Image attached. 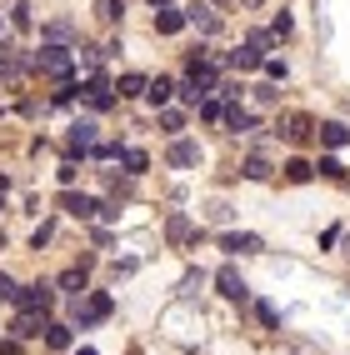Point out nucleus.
Returning <instances> with one entry per match:
<instances>
[{"instance_id": "8", "label": "nucleus", "mask_w": 350, "mask_h": 355, "mask_svg": "<svg viewBox=\"0 0 350 355\" xmlns=\"http://www.w3.org/2000/svg\"><path fill=\"white\" fill-rule=\"evenodd\" d=\"M100 146V135H96V121H80V125H70V155H90Z\"/></svg>"}, {"instance_id": "15", "label": "nucleus", "mask_w": 350, "mask_h": 355, "mask_svg": "<svg viewBox=\"0 0 350 355\" xmlns=\"http://www.w3.org/2000/svg\"><path fill=\"white\" fill-rule=\"evenodd\" d=\"M40 330H45V315H35V311H20V320H15V336H20V340L40 336Z\"/></svg>"}, {"instance_id": "2", "label": "nucleus", "mask_w": 350, "mask_h": 355, "mask_svg": "<svg viewBox=\"0 0 350 355\" xmlns=\"http://www.w3.org/2000/svg\"><path fill=\"white\" fill-rule=\"evenodd\" d=\"M105 315H110V295H105V291H96L90 300L76 295V325H80V330H85V325H96V320H105Z\"/></svg>"}, {"instance_id": "21", "label": "nucleus", "mask_w": 350, "mask_h": 355, "mask_svg": "<svg viewBox=\"0 0 350 355\" xmlns=\"http://www.w3.org/2000/svg\"><path fill=\"white\" fill-rule=\"evenodd\" d=\"M310 175H315V165H310V160H290V165H286V180H295V185H306Z\"/></svg>"}, {"instance_id": "18", "label": "nucleus", "mask_w": 350, "mask_h": 355, "mask_svg": "<svg viewBox=\"0 0 350 355\" xmlns=\"http://www.w3.org/2000/svg\"><path fill=\"white\" fill-rule=\"evenodd\" d=\"M261 60H265V55H261V51H255V45H250V40H245V51H236V55H230V65H236V70H255V65H261Z\"/></svg>"}, {"instance_id": "26", "label": "nucleus", "mask_w": 350, "mask_h": 355, "mask_svg": "<svg viewBox=\"0 0 350 355\" xmlns=\"http://www.w3.org/2000/svg\"><path fill=\"white\" fill-rule=\"evenodd\" d=\"M255 315H261V325H265V330H280V311H275L270 300H261V305H255Z\"/></svg>"}, {"instance_id": "19", "label": "nucleus", "mask_w": 350, "mask_h": 355, "mask_svg": "<svg viewBox=\"0 0 350 355\" xmlns=\"http://www.w3.org/2000/svg\"><path fill=\"white\" fill-rule=\"evenodd\" d=\"M225 125H230V130H255V115L240 110V105H230V110H225Z\"/></svg>"}, {"instance_id": "9", "label": "nucleus", "mask_w": 350, "mask_h": 355, "mask_svg": "<svg viewBox=\"0 0 350 355\" xmlns=\"http://www.w3.org/2000/svg\"><path fill=\"white\" fill-rule=\"evenodd\" d=\"M166 160L175 165V171H191V165H200V146H195V140H170Z\"/></svg>"}, {"instance_id": "23", "label": "nucleus", "mask_w": 350, "mask_h": 355, "mask_svg": "<svg viewBox=\"0 0 350 355\" xmlns=\"http://www.w3.org/2000/svg\"><path fill=\"white\" fill-rule=\"evenodd\" d=\"M245 180H270V160L265 155H250L245 160Z\"/></svg>"}, {"instance_id": "25", "label": "nucleus", "mask_w": 350, "mask_h": 355, "mask_svg": "<svg viewBox=\"0 0 350 355\" xmlns=\"http://www.w3.org/2000/svg\"><path fill=\"white\" fill-rule=\"evenodd\" d=\"M45 345H51V350H65V345H70V325H45Z\"/></svg>"}, {"instance_id": "35", "label": "nucleus", "mask_w": 350, "mask_h": 355, "mask_svg": "<svg viewBox=\"0 0 350 355\" xmlns=\"http://www.w3.org/2000/svg\"><path fill=\"white\" fill-rule=\"evenodd\" d=\"M320 175H331V180H340L345 171H340V160H320Z\"/></svg>"}, {"instance_id": "16", "label": "nucleus", "mask_w": 350, "mask_h": 355, "mask_svg": "<svg viewBox=\"0 0 350 355\" xmlns=\"http://www.w3.org/2000/svg\"><path fill=\"white\" fill-rule=\"evenodd\" d=\"M166 235H170L175 245H185V241H191V235H195V230H191V216H180V210H175V216L166 220Z\"/></svg>"}, {"instance_id": "4", "label": "nucleus", "mask_w": 350, "mask_h": 355, "mask_svg": "<svg viewBox=\"0 0 350 355\" xmlns=\"http://www.w3.org/2000/svg\"><path fill=\"white\" fill-rule=\"evenodd\" d=\"M80 96H85V105H96V110H110V105H115V85H110L105 76H90V80L80 85Z\"/></svg>"}, {"instance_id": "22", "label": "nucleus", "mask_w": 350, "mask_h": 355, "mask_svg": "<svg viewBox=\"0 0 350 355\" xmlns=\"http://www.w3.org/2000/svg\"><path fill=\"white\" fill-rule=\"evenodd\" d=\"M96 15L105 20V26H115V20L125 15V0H100V6H96Z\"/></svg>"}, {"instance_id": "29", "label": "nucleus", "mask_w": 350, "mask_h": 355, "mask_svg": "<svg viewBox=\"0 0 350 355\" xmlns=\"http://www.w3.org/2000/svg\"><path fill=\"white\" fill-rule=\"evenodd\" d=\"M180 101H185V105H200V101H205V90H200L195 80H185V85H180Z\"/></svg>"}, {"instance_id": "36", "label": "nucleus", "mask_w": 350, "mask_h": 355, "mask_svg": "<svg viewBox=\"0 0 350 355\" xmlns=\"http://www.w3.org/2000/svg\"><path fill=\"white\" fill-rule=\"evenodd\" d=\"M150 6H170V0H150Z\"/></svg>"}, {"instance_id": "14", "label": "nucleus", "mask_w": 350, "mask_h": 355, "mask_svg": "<svg viewBox=\"0 0 350 355\" xmlns=\"http://www.w3.org/2000/svg\"><path fill=\"white\" fill-rule=\"evenodd\" d=\"M146 76H135V70H130V76H121V80H115V90H121V101H135V96H146Z\"/></svg>"}, {"instance_id": "33", "label": "nucleus", "mask_w": 350, "mask_h": 355, "mask_svg": "<svg viewBox=\"0 0 350 355\" xmlns=\"http://www.w3.org/2000/svg\"><path fill=\"white\" fill-rule=\"evenodd\" d=\"M261 65H265V76H270V80H286V65H280V60H270V55H265Z\"/></svg>"}, {"instance_id": "10", "label": "nucleus", "mask_w": 350, "mask_h": 355, "mask_svg": "<svg viewBox=\"0 0 350 355\" xmlns=\"http://www.w3.org/2000/svg\"><path fill=\"white\" fill-rule=\"evenodd\" d=\"M220 250H230V255H255V250H261V235H250V230H240V235H220Z\"/></svg>"}, {"instance_id": "3", "label": "nucleus", "mask_w": 350, "mask_h": 355, "mask_svg": "<svg viewBox=\"0 0 350 355\" xmlns=\"http://www.w3.org/2000/svg\"><path fill=\"white\" fill-rule=\"evenodd\" d=\"M280 135H286L290 146H306V140L315 135V121H310V115H300V110H290V115H280Z\"/></svg>"}, {"instance_id": "39", "label": "nucleus", "mask_w": 350, "mask_h": 355, "mask_svg": "<svg viewBox=\"0 0 350 355\" xmlns=\"http://www.w3.org/2000/svg\"><path fill=\"white\" fill-rule=\"evenodd\" d=\"M0 196H6V191H0Z\"/></svg>"}, {"instance_id": "27", "label": "nucleus", "mask_w": 350, "mask_h": 355, "mask_svg": "<svg viewBox=\"0 0 350 355\" xmlns=\"http://www.w3.org/2000/svg\"><path fill=\"white\" fill-rule=\"evenodd\" d=\"M45 35H51V40H76V26H70V20H51Z\"/></svg>"}, {"instance_id": "28", "label": "nucleus", "mask_w": 350, "mask_h": 355, "mask_svg": "<svg viewBox=\"0 0 350 355\" xmlns=\"http://www.w3.org/2000/svg\"><path fill=\"white\" fill-rule=\"evenodd\" d=\"M10 20H15V31H30V6H26V0L10 6Z\"/></svg>"}, {"instance_id": "20", "label": "nucleus", "mask_w": 350, "mask_h": 355, "mask_svg": "<svg viewBox=\"0 0 350 355\" xmlns=\"http://www.w3.org/2000/svg\"><path fill=\"white\" fill-rule=\"evenodd\" d=\"M60 291H70V295H85V266L65 270V275H60Z\"/></svg>"}, {"instance_id": "31", "label": "nucleus", "mask_w": 350, "mask_h": 355, "mask_svg": "<svg viewBox=\"0 0 350 355\" xmlns=\"http://www.w3.org/2000/svg\"><path fill=\"white\" fill-rule=\"evenodd\" d=\"M15 295H20V286H15L6 270H0V300H15Z\"/></svg>"}, {"instance_id": "11", "label": "nucleus", "mask_w": 350, "mask_h": 355, "mask_svg": "<svg viewBox=\"0 0 350 355\" xmlns=\"http://www.w3.org/2000/svg\"><path fill=\"white\" fill-rule=\"evenodd\" d=\"M185 26H191V20H185V10H170V6L155 10V31H160V35H180Z\"/></svg>"}, {"instance_id": "32", "label": "nucleus", "mask_w": 350, "mask_h": 355, "mask_svg": "<svg viewBox=\"0 0 350 355\" xmlns=\"http://www.w3.org/2000/svg\"><path fill=\"white\" fill-rule=\"evenodd\" d=\"M51 235H55V225H51V220H45V225H40V230H35V235H30V245H35V250H40V245H45V241H51Z\"/></svg>"}, {"instance_id": "24", "label": "nucleus", "mask_w": 350, "mask_h": 355, "mask_svg": "<svg viewBox=\"0 0 350 355\" xmlns=\"http://www.w3.org/2000/svg\"><path fill=\"white\" fill-rule=\"evenodd\" d=\"M121 160H125V171H130V175H146V165H150L146 150H121Z\"/></svg>"}, {"instance_id": "12", "label": "nucleus", "mask_w": 350, "mask_h": 355, "mask_svg": "<svg viewBox=\"0 0 350 355\" xmlns=\"http://www.w3.org/2000/svg\"><path fill=\"white\" fill-rule=\"evenodd\" d=\"M185 20H191V26H195L200 35H216V31H220V15L210 10V6H195V10H185Z\"/></svg>"}, {"instance_id": "38", "label": "nucleus", "mask_w": 350, "mask_h": 355, "mask_svg": "<svg viewBox=\"0 0 350 355\" xmlns=\"http://www.w3.org/2000/svg\"><path fill=\"white\" fill-rule=\"evenodd\" d=\"M0 245H6V235H0Z\"/></svg>"}, {"instance_id": "30", "label": "nucleus", "mask_w": 350, "mask_h": 355, "mask_svg": "<svg viewBox=\"0 0 350 355\" xmlns=\"http://www.w3.org/2000/svg\"><path fill=\"white\" fill-rule=\"evenodd\" d=\"M160 125H166V130H180V125H185V115L170 110V105H160Z\"/></svg>"}, {"instance_id": "1", "label": "nucleus", "mask_w": 350, "mask_h": 355, "mask_svg": "<svg viewBox=\"0 0 350 355\" xmlns=\"http://www.w3.org/2000/svg\"><path fill=\"white\" fill-rule=\"evenodd\" d=\"M30 65L45 70V76H55V80H65L70 76V51H65V45H40Z\"/></svg>"}, {"instance_id": "7", "label": "nucleus", "mask_w": 350, "mask_h": 355, "mask_svg": "<svg viewBox=\"0 0 350 355\" xmlns=\"http://www.w3.org/2000/svg\"><path fill=\"white\" fill-rule=\"evenodd\" d=\"M216 286H220V295H225V300H250V286L240 280V270H236V266H220Z\"/></svg>"}, {"instance_id": "17", "label": "nucleus", "mask_w": 350, "mask_h": 355, "mask_svg": "<svg viewBox=\"0 0 350 355\" xmlns=\"http://www.w3.org/2000/svg\"><path fill=\"white\" fill-rule=\"evenodd\" d=\"M146 96H150V105L160 110V105H170V96H175V85H170L166 76H160V80H150V85H146Z\"/></svg>"}, {"instance_id": "6", "label": "nucleus", "mask_w": 350, "mask_h": 355, "mask_svg": "<svg viewBox=\"0 0 350 355\" xmlns=\"http://www.w3.org/2000/svg\"><path fill=\"white\" fill-rule=\"evenodd\" d=\"M60 210H70L76 220H96V216H100V200H96V196H76V191H65V196H60Z\"/></svg>"}, {"instance_id": "34", "label": "nucleus", "mask_w": 350, "mask_h": 355, "mask_svg": "<svg viewBox=\"0 0 350 355\" xmlns=\"http://www.w3.org/2000/svg\"><path fill=\"white\" fill-rule=\"evenodd\" d=\"M200 115H205V121H220V115H225V110H220L216 101H200Z\"/></svg>"}, {"instance_id": "37", "label": "nucleus", "mask_w": 350, "mask_h": 355, "mask_svg": "<svg viewBox=\"0 0 350 355\" xmlns=\"http://www.w3.org/2000/svg\"><path fill=\"white\" fill-rule=\"evenodd\" d=\"M76 355H96V350H76Z\"/></svg>"}, {"instance_id": "5", "label": "nucleus", "mask_w": 350, "mask_h": 355, "mask_svg": "<svg viewBox=\"0 0 350 355\" xmlns=\"http://www.w3.org/2000/svg\"><path fill=\"white\" fill-rule=\"evenodd\" d=\"M20 300V311H35V315H51V305H55V291L51 286H26L15 295Z\"/></svg>"}, {"instance_id": "13", "label": "nucleus", "mask_w": 350, "mask_h": 355, "mask_svg": "<svg viewBox=\"0 0 350 355\" xmlns=\"http://www.w3.org/2000/svg\"><path fill=\"white\" fill-rule=\"evenodd\" d=\"M315 135H320V140H325L331 150L350 146V125H340V121H325V125H315Z\"/></svg>"}]
</instances>
